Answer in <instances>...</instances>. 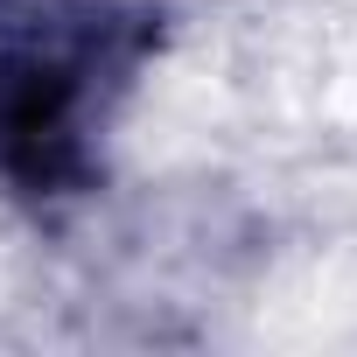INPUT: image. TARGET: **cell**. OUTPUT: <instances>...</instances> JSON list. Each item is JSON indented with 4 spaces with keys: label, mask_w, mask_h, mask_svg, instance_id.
I'll return each mask as SVG.
<instances>
[{
    "label": "cell",
    "mask_w": 357,
    "mask_h": 357,
    "mask_svg": "<svg viewBox=\"0 0 357 357\" xmlns=\"http://www.w3.org/2000/svg\"><path fill=\"white\" fill-rule=\"evenodd\" d=\"M133 36L84 0H0V168L29 190L84 175V119Z\"/></svg>",
    "instance_id": "1"
}]
</instances>
